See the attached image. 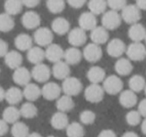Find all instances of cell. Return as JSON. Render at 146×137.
Returning <instances> with one entry per match:
<instances>
[{"mask_svg": "<svg viewBox=\"0 0 146 137\" xmlns=\"http://www.w3.org/2000/svg\"><path fill=\"white\" fill-rule=\"evenodd\" d=\"M82 83L77 77L69 76L64 79L61 85V90L63 91L65 95H68L70 97L77 96L82 91Z\"/></svg>", "mask_w": 146, "mask_h": 137, "instance_id": "1", "label": "cell"}, {"mask_svg": "<svg viewBox=\"0 0 146 137\" xmlns=\"http://www.w3.org/2000/svg\"><path fill=\"white\" fill-rule=\"evenodd\" d=\"M121 15L114 10H108L102 14L101 23L106 30H115L121 25Z\"/></svg>", "mask_w": 146, "mask_h": 137, "instance_id": "2", "label": "cell"}, {"mask_svg": "<svg viewBox=\"0 0 146 137\" xmlns=\"http://www.w3.org/2000/svg\"><path fill=\"white\" fill-rule=\"evenodd\" d=\"M125 53L130 61H143L146 58V46L141 42H132L126 47Z\"/></svg>", "mask_w": 146, "mask_h": 137, "instance_id": "3", "label": "cell"}, {"mask_svg": "<svg viewBox=\"0 0 146 137\" xmlns=\"http://www.w3.org/2000/svg\"><path fill=\"white\" fill-rule=\"evenodd\" d=\"M103 87L105 93L109 95L118 94L123 89V82L118 75H109L103 80Z\"/></svg>", "mask_w": 146, "mask_h": 137, "instance_id": "4", "label": "cell"}, {"mask_svg": "<svg viewBox=\"0 0 146 137\" xmlns=\"http://www.w3.org/2000/svg\"><path fill=\"white\" fill-rule=\"evenodd\" d=\"M121 18L127 24H135L140 21L142 17L141 10L135 4H127L121 10Z\"/></svg>", "mask_w": 146, "mask_h": 137, "instance_id": "5", "label": "cell"}, {"mask_svg": "<svg viewBox=\"0 0 146 137\" xmlns=\"http://www.w3.org/2000/svg\"><path fill=\"white\" fill-rule=\"evenodd\" d=\"M33 41L39 47H47L53 41V32L47 27H38L33 34Z\"/></svg>", "mask_w": 146, "mask_h": 137, "instance_id": "6", "label": "cell"}, {"mask_svg": "<svg viewBox=\"0 0 146 137\" xmlns=\"http://www.w3.org/2000/svg\"><path fill=\"white\" fill-rule=\"evenodd\" d=\"M104 91L103 87L99 84H91L88 85L84 90V97L90 103H99L103 100Z\"/></svg>", "mask_w": 146, "mask_h": 137, "instance_id": "7", "label": "cell"}, {"mask_svg": "<svg viewBox=\"0 0 146 137\" xmlns=\"http://www.w3.org/2000/svg\"><path fill=\"white\" fill-rule=\"evenodd\" d=\"M102 48L100 45H97L95 43H89L85 45L82 52V56L86 61L90 63H96L102 58Z\"/></svg>", "mask_w": 146, "mask_h": 137, "instance_id": "8", "label": "cell"}, {"mask_svg": "<svg viewBox=\"0 0 146 137\" xmlns=\"http://www.w3.org/2000/svg\"><path fill=\"white\" fill-rule=\"evenodd\" d=\"M31 72V77L34 79L36 82L39 83H46L48 82L49 78L51 76V69L48 65L44 63L34 65Z\"/></svg>", "mask_w": 146, "mask_h": 137, "instance_id": "9", "label": "cell"}, {"mask_svg": "<svg viewBox=\"0 0 146 137\" xmlns=\"http://www.w3.org/2000/svg\"><path fill=\"white\" fill-rule=\"evenodd\" d=\"M67 39H68V42L71 46L78 48L86 43V40H87L86 31H84L80 27H75L68 32Z\"/></svg>", "mask_w": 146, "mask_h": 137, "instance_id": "10", "label": "cell"}, {"mask_svg": "<svg viewBox=\"0 0 146 137\" xmlns=\"http://www.w3.org/2000/svg\"><path fill=\"white\" fill-rule=\"evenodd\" d=\"M61 86L56 82H46L41 88V96L46 100H57L61 96Z\"/></svg>", "mask_w": 146, "mask_h": 137, "instance_id": "11", "label": "cell"}, {"mask_svg": "<svg viewBox=\"0 0 146 137\" xmlns=\"http://www.w3.org/2000/svg\"><path fill=\"white\" fill-rule=\"evenodd\" d=\"M106 51L109 56L114 57V58H120L125 53L126 45L121 39L114 38L107 43Z\"/></svg>", "mask_w": 146, "mask_h": 137, "instance_id": "12", "label": "cell"}, {"mask_svg": "<svg viewBox=\"0 0 146 137\" xmlns=\"http://www.w3.org/2000/svg\"><path fill=\"white\" fill-rule=\"evenodd\" d=\"M44 52H45V59L52 62L53 64L61 61L63 59V56H64V50H63V48L60 45L55 44V43H51L50 45H48L46 47V49L44 50Z\"/></svg>", "mask_w": 146, "mask_h": 137, "instance_id": "13", "label": "cell"}, {"mask_svg": "<svg viewBox=\"0 0 146 137\" xmlns=\"http://www.w3.org/2000/svg\"><path fill=\"white\" fill-rule=\"evenodd\" d=\"M21 23L26 29L32 30V29H37L40 26L41 18L39 14L35 11H26L21 17Z\"/></svg>", "mask_w": 146, "mask_h": 137, "instance_id": "14", "label": "cell"}, {"mask_svg": "<svg viewBox=\"0 0 146 137\" xmlns=\"http://www.w3.org/2000/svg\"><path fill=\"white\" fill-rule=\"evenodd\" d=\"M78 24L84 31H91L97 26V18L89 11L83 12L78 18Z\"/></svg>", "mask_w": 146, "mask_h": 137, "instance_id": "15", "label": "cell"}, {"mask_svg": "<svg viewBox=\"0 0 146 137\" xmlns=\"http://www.w3.org/2000/svg\"><path fill=\"white\" fill-rule=\"evenodd\" d=\"M31 72L26 67L20 66L17 69H15L12 74V79L17 85L19 86H26L28 83H30L31 80Z\"/></svg>", "mask_w": 146, "mask_h": 137, "instance_id": "16", "label": "cell"}, {"mask_svg": "<svg viewBox=\"0 0 146 137\" xmlns=\"http://www.w3.org/2000/svg\"><path fill=\"white\" fill-rule=\"evenodd\" d=\"M51 74L58 80H64L67 77L70 76V66L67 64L65 61H59L54 63L52 69H51Z\"/></svg>", "mask_w": 146, "mask_h": 137, "instance_id": "17", "label": "cell"}, {"mask_svg": "<svg viewBox=\"0 0 146 137\" xmlns=\"http://www.w3.org/2000/svg\"><path fill=\"white\" fill-rule=\"evenodd\" d=\"M146 36V28L141 23H135L130 25L128 29V37L133 42H141L145 39Z\"/></svg>", "mask_w": 146, "mask_h": 137, "instance_id": "18", "label": "cell"}, {"mask_svg": "<svg viewBox=\"0 0 146 137\" xmlns=\"http://www.w3.org/2000/svg\"><path fill=\"white\" fill-rule=\"evenodd\" d=\"M137 95L130 89L122 90L119 93V103L124 108H132L137 104Z\"/></svg>", "mask_w": 146, "mask_h": 137, "instance_id": "19", "label": "cell"}, {"mask_svg": "<svg viewBox=\"0 0 146 137\" xmlns=\"http://www.w3.org/2000/svg\"><path fill=\"white\" fill-rule=\"evenodd\" d=\"M90 39L92 43H95L97 45L105 44L109 40V33L103 26H96L90 32Z\"/></svg>", "mask_w": 146, "mask_h": 137, "instance_id": "20", "label": "cell"}, {"mask_svg": "<svg viewBox=\"0 0 146 137\" xmlns=\"http://www.w3.org/2000/svg\"><path fill=\"white\" fill-rule=\"evenodd\" d=\"M51 30L58 35L68 34L70 31V23L64 17H57L51 23Z\"/></svg>", "mask_w": 146, "mask_h": 137, "instance_id": "21", "label": "cell"}, {"mask_svg": "<svg viewBox=\"0 0 146 137\" xmlns=\"http://www.w3.org/2000/svg\"><path fill=\"white\" fill-rule=\"evenodd\" d=\"M23 61V57L21 53L17 50H11L8 51L7 54L4 56V62L6 66H8L10 69H17L21 66Z\"/></svg>", "mask_w": 146, "mask_h": 137, "instance_id": "22", "label": "cell"}, {"mask_svg": "<svg viewBox=\"0 0 146 137\" xmlns=\"http://www.w3.org/2000/svg\"><path fill=\"white\" fill-rule=\"evenodd\" d=\"M86 76L91 84H99L100 82H103V80L105 79L106 73L102 67L92 66L88 69Z\"/></svg>", "mask_w": 146, "mask_h": 137, "instance_id": "23", "label": "cell"}, {"mask_svg": "<svg viewBox=\"0 0 146 137\" xmlns=\"http://www.w3.org/2000/svg\"><path fill=\"white\" fill-rule=\"evenodd\" d=\"M82 52L77 48V47H70V48L64 50V56L63 59L67 64L70 65H76L80 63L82 59Z\"/></svg>", "mask_w": 146, "mask_h": 137, "instance_id": "24", "label": "cell"}, {"mask_svg": "<svg viewBox=\"0 0 146 137\" xmlns=\"http://www.w3.org/2000/svg\"><path fill=\"white\" fill-rule=\"evenodd\" d=\"M14 45L18 51H28L33 46V38L26 33H20L15 37Z\"/></svg>", "mask_w": 146, "mask_h": 137, "instance_id": "25", "label": "cell"}, {"mask_svg": "<svg viewBox=\"0 0 146 137\" xmlns=\"http://www.w3.org/2000/svg\"><path fill=\"white\" fill-rule=\"evenodd\" d=\"M50 124L54 129L57 130H62V129H66V127L69 124V118L67 116L66 113L57 111L52 115L50 119Z\"/></svg>", "mask_w": 146, "mask_h": 137, "instance_id": "26", "label": "cell"}, {"mask_svg": "<svg viewBox=\"0 0 146 137\" xmlns=\"http://www.w3.org/2000/svg\"><path fill=\"white\" fill-rule=\"evenodd\" d=\"M23 99V93L20 88L16 86H12L5 90V100L9 105L15 106Z\"/></svg>", "mask_w": 146, "mask_h": 137, "instance_id": "27", "label": "cell"}, {"mask_svg": "<svg viewBox=\"0 0 146 137\" xmlns=\"http://www.w3.org/2000/svg\"><path fill=\"white\" fill-rule=\"evenodd\" d=\"M114 69H115L116 73L120 76H127L133 70V65L128 58L120 57L114 64Z\"/></svg>", "mask_w": 146, "mask_h": 137, "instance_id": "28", "label": "cell"}, {"mask_svg": "<svg viewBox=\"0 0 146 137\" xmlns=\"http://www.w3.org/2000/svg\"><path fill=\"white\" fill-rule=\"evenodd\" d=\"M23 97L29 102H34L41 96V88L35 83H28L22 90Z\"/></svg>", "mask_w": 146, "mask_h": 137, "instance_id": "29", "label": "cell"}, {"mask_svg": "<svg viewBox=\"0 0 146 137\" xmlns=\"http://www.w3.org/2000/svg\"><path fill=\"white\" fill-rule=\"evenodd\" d=\"M27 59L30 63L36 65L43 63V60L45 59V52L42 49V47L39 46H32L27 51Z\"/></svg>", "mask_w": 146, "mask_h": 137, "instance_id": "30", "label": "cell"}, {"mask_svg": "<svg viewBox=\"0 0 146 137\" xmlns=\"http://www.w3.org/2000/svg\"><path fill=\"white\" fill-rule=\"evenodd\" d=\"M21 117L20 111L16 106H10L6 107L2 112V119L8 124H14L15 122L19 121V118Z\"/></svg>", "mask_w": 146, "mask_h": 137, "instance_id": "31", "label": "cell"}, {"mask_svg": "<svg viewBox=\"0 0 146 137\" xmlns=\"http://www.w3.org/2000/svg\"><path fill=\"white\" fill-rule=\"evenodd\" d=\"M74 101L73 98L68 95H61L56 100V108L58 111L63 113H67L74 108Z\"/></svg>", "mask_w": 146, "mask_h": 137, "instance_id": "32", "label": "cell"}, {"mask_svg": "<svg viewBox=\"0 0 146 137\" xmlns=\"http://www.w3.org/2000/svg\"><path fill=\"white\" fill-rule=\"evenodd\" d=\"M146 85V80L142 75L135 74L133 76L130 77L129 81H128V86L131 91L135 93L141 92L142 90H144Z\"/></svg>", "mask_w": 146, "mask_h": 137, "instance_id": "33", "label": "cell"}, {"mask_svg": "<svg viewBox=\"0 0 146 137\" xmlns=\"http://www.w3.org/2000/svg\"><path fill=\"white\" fill-rule=\"evenodd\" d=\"M89 12L92 14L100 15L103 14L107 9V2L106 0H89L87 2Z\"/></svg>", "mask_w": 146, "mask_h": 137, "instance_id": "34", "label": "cell"}, {"mask_svg": "<svg viewBox=\"0 0 146 137\" xmlns=\"http://www.w3.org/2000/svg\"><path fill=\"white\" fill-rule=\"evenodd\" d=\"M23 4L21 0H5L4 2V10L5 13L14 16L21 12Z\"/></svg>", "mask_w": 146, "mask_h": 137, "instance_id": "35", "label": "cell"}, {"mask_svg": "<svg viewBox=\"0 0 146 137\" xmlns=\"http://www.w3.org/2000/svg\"><path fill=\"white\" fill-rule=\"evenodd\" d=\"M19 111H20L21 116L24 117V118H26V119L34 118V117L37 116V113H38L37 107L33 104V102H29V101L23 103V104L21 105Z\"/></svg>", "mask_w": 146, "mask_h": 137, "instance_id": "36", "label": "cell"}, {"mask_svg": "<svg viewBox=\"0 0 146 137\" xmlns=\"http://www.w3.org/2000/svg\"><path fill=\"white\" fill-rule=\"evenodd\" d=\"M67 137H83L85 135L83 125L80 122H71L66 127Z\"/></svg>", "mask_w": 146, "mask_h": 137, "instance_id": "37", "label": "cell"}, {"mask_svg": "<svg viewBox=\"0 0 146 137\" xmlns=\"http://www.w3.org/2000/svg\"><path fill=\"white\" fill-rule=\"evenodd\" d=\"M14 25L13 16L5 12L0 14V32H9L14 28Z\"/></svg>", "mask_w": 146, "mask_h": 137, "instance_id": "38", "label": "cell"}, {"mask_svg": "<svg viewBox=\"0 0 146 137\" xmlns=\"http://www.w3.org/2000/svg\"><path fill=\"white\" fill-rule=\"evenodd\" d=\"M29 133V127L24 122L17 121L11 126V134L13 137H27Z\"/></svg>", "mask_w": 146, "mask_h": 137, "instance_id": "39", "label": "cell"}, {"mask_svg": "<svg viewBox=\"0 0 146 137\" xmlns=\"http://www.w3.org/2000/svg\"><path fill=\"white\" fill-rule=\"evenodd\" d=\"M66 2L65 0H47L46 7L49 10V12L53 14H58L61 13L65 9Z\"/></svg>", "mask_w": 146, "mask_h": 137, "instance_id": "40", "label": "cell"}, {"mask_svg": "<svg viewBox=\"0 0 146 137\" xmlns=\"http://www.w3.org/2000/svg\"><path fill=\"white\" fill-rule=\"evenodd\" d=\"M96 119V114L91 110H83L80 112L79 120L82 125H90L93 124Z\"/></svg>", "mask_w": 146, "mask_h": 137, "instance_id": "41", "label": "cell"}, {"mask_svg": "<svg viewBox=\"0 0 146 137\" xmlns=\"http://www.w3.org/2000/svg\"><path fill=\"white\" fill-rule=\"evenodd\" d=\"M125 120L130 126H137L139 123H141V115L137 110H131L126 114Z\"/></svg>", "mask_w": 146, "mask_h": 137, "instance_id": "42", "label": "cell"}, {"mask_svg": "<svg viewBox=\"0 0 146 137\" xmlns=\"http://www.w3.org/2000/svg\"><path fill=\"white\" fill-rule=\"evenodd\" d=\"M106 2L110 10L117 11V12L121 11L127 5V0H106Z\"/></svg>", "mask_w": 146, "mask_h": 137, "instance_id": "43", "label": "cell"}, {"mask_svg": "<svg viewBox=\"0 0 146 137\" xmlns=\"http://www.w3.org/2000/svg\"><path fill=\"white\" fill-rule=\"evenodd\" d=\"M66 1L69 6L75 9L81 8V7H83V5H85V3L87 2V0H66Z\"/></svg>", "mask_w": 146, "mask_h": 137, "instance_id": "44", "label": "cell"}, {"mask_svg": "<svg viewBox=\"0 0 146 137\" xmlns=\"http://www.w3.org/2000/svg\"><path fill=\"white\" fill-rule=\"evenodd\" d=\"M137 111L139 112V114L141 115V117L143 116L144 118H146V98L142 99L139 102Z\"/></svg>", "mask_w": 146, "mask_h": 137, "instance_id": "45", "label": "cell"}, {"mask_svg": "<svg viewBox=\"0 0 146 137\" xmlns=\"http://www.w3.org/2000/svg\"><path fill=\"white\" fill-rule=\"evenodd\" d=\"M8 52V44L5 40L0 39V57H4Z\"/></svg>", "mask_w": 146, "mask_h": 137, "instance_id": "46", "label": "cell"}, {"mask_svg": "<svg viewBox=\"0 0 146 137\" xmlns=\"http://www.w3.org/2000/svg\"><path fill=\"white\" fill-rule=\"evenodd\" d=\"M40 1L41 0H21L22 4L28 8H34V7L38 6Z\"/></svg>", "mask_w": 146, "mask_h": 137, "instance_id": "47", "label": "cell"}, {"mask_svg": "<svg viewBox=\"0 0 146 137\" xmlns=\"http://www.w3.org/2000/svg\"><path fill=\"white\" fill-rule=\"evenodd\" d=\"M9 130L8 123H6L2 118L0 119V137L4 136Z\"/></svg>", "mask_w": 146, "mask_h": 137, "instance_id": "48", "label": "cell"}, {"mask_svg": "<svg viewBox=\"0 0 146 137\" xmlns=\"http://www.w3.org/2000/svg\"><path fill=\"white\" fill-rule=\"evenodd\" d=\"M97 137H117L116 133L111 129H103L101 132L98 134Z\"/></svg>", "mask_w": 146, "mask_h": 137, "instance_id": "49", "label": "cell"}, {"mask_svg": "<svg viewBox=\"0 0 146 137\" xmlns=\"http://www.w3.org/2000/svg\"><path fill=\"white\" fill-rule=\"evenodd\" d=\"M135 5L140 10H146V0H136Z\"/></svg>", "mask_w": 146, "mask_h": 137, "instance_id": "50", "label": "cell"}, {"mask_svg": "<svg viewBox=\"0 0 146 137\" xmlns=\"http://www.w3.org/2000/svg\"><path fill=\"white\" fill-rule=\"evenodd\" d=\"M121 137H139V136H138L137 133L133 132V131H127V132L124 133Z\"/></svg>", "mask_w": 146, "mask_h": 137, "instance_id": "51", "label": "cell"}, {"mask_svg": "<svg viewBox=\"0 0 146 137\" xmlns=\"http://www.w3.org/2000/svg\"><path fill=\"white\" fill-rule=\"evenodd\" d=\"M5 100V89L0 86V102Z\"/></svg>", "mask_w": 146, "mask_h": 137, "instance_id": "52", "label": "cell"}, {"mask_svg": "<svg viewBox=\"0 0 146 137\" xmlns=\"http://www.w3.org/2000/svg\"><path fill=\"white\" fill-rule=\"evenodd\" d=\"M141 131L144 135H146V118H144V120L141 122Z\"/></svg>", "mask_w": 146, "mask_h": 137, "instance_id": "53", "label": "cell"}, {"mask_svg": "<svg viewBox=\"0 0 146 137\" xmlns=\"http://www.w3.org/2000/svg\"><path fill=\"white\" fill-rule=\"evenodd\" d=\"M27 137H42V135L39 134L38 132H31V133H29Z\"/></svg>", "mask_w": 146, "mask_h": 137, "instance_id": "54", "label": "cell"}, {"mask_svg": "<svg viewBox=\"0 0 146 137\" xmlns=\"http://www.w3.org/2000/svg\"><path fill=\"white\" fill-rule=\"evenodd\" d=\"M47 137H56V136H54V135H48Z\"/></svg>", "mask_w": 146, "mask_h": 137, "instance_id": "55", "label": "cell"}, {"mask_svg": "<svg viewBox=\"0 0 146 137\" xmlns=\"http://www.w3.org/2000/svg\"><path fill=\"white\" fill-rule=\"evenodd\" d=\"M144 93H145V95H146V85H145V88H144Z\"/></svg>", "mask_w": 146, "mask_h": 137, "instance_id": "56", "label": "cell"}, {"mask_svg": "<svg viewBox=\"0 0 146 137\" xmlns=\"http://www.w3.org/2000/svg\"><path fill=\"white\" fill-rule=\"evenodd\" d=\"M144 41H145V44H146V36H145V39H144Z\"/></svg>", "mask_w": 146, "mask_h": 137, "instance_id": "57", "label": "cell"}, {"mask_svg": "<svg viewBox=\"0 0 146 137\" xmlns=\"http://www.w3.org/2000/svg\"><path fill=\"white\" fill-rule=\"evenodd\" d=\"M0 72H1V70H0Z\"/></svg>", "mask_w": 146, "mask_h": 137, "instance_id": "58", "label": "cell"}]
</instances>
